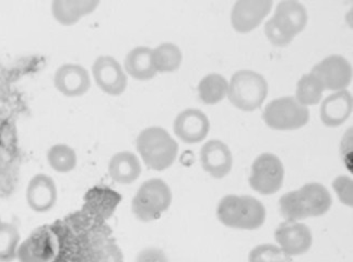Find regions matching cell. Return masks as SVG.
Wrapping results in <instances>:
<instances>
[{"mask_svg": "<svg viewBox=\"0 0 353 262\" xmlns=\"http://www.w3.org/2000/svg\"><path fill=\"white\" fill-rule=\"evenodd\" d=\"M121 196L111 190L93 194L88 213L52 224L59 250L54 262H124V254L106 220Z\"/></svg>", "mask_w": 353, "mask_h": 262, "instance_id": "1", "label": "cell"}, {"mask_svg": "<svg viewBox=\"0 0 353 262\" xmlns=\"http://www.w3.org/2000/svg\"><path fill=\"white\" fill-rule=\"evenodd\" d=\"M332 205L330 190L319 183H305L300 189L283 194L279 200L280 212L287 221L322 216Z\"/></svg>", "mask_w": 353, "mask_h": 262, "instance_id": "2", "label": "cell"}, {"mask_svg": "<svg viewBox=\"0 0 353 262\" xmlns=\"http://www.w3.org/2000/svg\"><path fill=\"white\" fill-rule=\"evenodd\" d=\"M216 216L228 228L253 231L266 221V209L254 196L228 194L220 200Z\"/></svg>", "mask_w": 353, "mask_h": 262, "instance_id": "3", "label": "cell"}, {"mask_svg": "<svg viewBox=\"0 0 353 262\" xmlns=\"http://www.w3.org/2000/svg\"><path fill=\"white\" fill-rule=\"evenodd\" d=\"M136 148L145 165L156 172L171 168L179 155V143L161 127L143 129L138 134Z\"/></svg>", "mask_w": 353, "mask_h": 262, "instance_id": "4", "label": "cell"}, {"mask_svg": "<svg viewBox=\"0 0 353 262\" xmlns=\"http://www.w3.org/2000/svg\"><path fill=\"white\" fill-rule=\"evenodd\" d=\"M172 200L171 188L163 179H149L139 187L132 198V214L140 222H153L169 210Z\"/></svg>", "mask_w": 353, "mask_h": 262, "instance_id": "5", "label": "cell"}, {"mask_svg": "<svg viewBox=\"0 0 353 262\" xmlns=\"http://www.w3.org/2000/svg\"><path fill=\"white\" fill-rule=\"evenodd\" d=\"M268 94L266 79L253 70H240L229 82L228 99L235 108L245 112L259 110Z\"/></svg>", "mask_w": 353, "mask_h": 262, "instance_id": "6", "label": "cell"}, {"mask_svg": "<svg viewBox=\"0 0 353 262\" xmlns=\"http://www.w3.org/2000/svg\"><path fill=\"white\" fill-rule=\"evenodd\" d=\"M263 118L270 128L295 130L309 123L310 110L295 100L294 97H283L266 105Z\"/></svg>", "mask_w": 353, "mask_h": 262, "instance_id": "7", "label": "cell"}, {"mask_svg": "<svg viewBox=\"0 0 353 262\" xmlns=\"http://www.w3.org/2000/svg\"><path fill=\"white\" fill-rule=\"evenodd\" d=\"M285 181V168L277 155L263 153L252 164L250 187L259 194L269 196L279 192Z\"/></svg>", "mask_w": 353, "mask_h": 262, "instance_id": "8", "label": "cell"}, {"mask_svg": "<svg viewBox=\"0 0 353 262\" xmlns=\"http://www.w3.org/2000/svg\"><path fill=\"white\" fill-rule=\"evenodd\" d=\"M59 250V243L52 225L35 228L19 245V262H54Z\"/></svg>", "mask_w": 353, "mask_h": 262, "instance_id": "9", "label": "cell"}, {"mask_svg": "<svg viewBox=\"0 0 353 262\" xmlns=\"http://www.w3.org/2000/svg\"><path fill=\"white\" fill-rule=\"evenodd\" d=\"M94 82L108 95H121L127 88V74L121 63L112 56H100L92 65Z\"/></svg>", "mask_w": 353, "mask_h": 262, "instance_id": "10", "label": "cell"}, {"mask_svg": "<svg viewBox=\"0 0 353 262\" xmlns=\"http://www.w3.org/2000/svg\"><path fill=\"white\" fill-rule=\"evenodd\" d=\"M311 72L322 81L325 90L328 91H343L352 81V67L340 55L328 56L314 66Z\"/></svg>", "mask_w": 353, "mask_h": 262, "instance_id": "11", "label": "cell"}, {"mask_svg": "<svg viewBox=\"0 0 353 262\" xmlns=\"http://www.w3.org/2000/svg\"><path fill=\"white\" fill-rule=\"evenodd\" d=\"M278 246L291 258L309 252L313 244V235L309 226L299 221H285L274 232Z\"/></svg>", "mask_w": 353, "mask_h": 262, "instance_id": "12", "label": "cell"}, {"mask_svg": "<svg viewBox=\"0 0 353 262\" xmlns=\"http://www.w3.org/2000/svg\"><path fill=\"white\" fill-rule=\"evenodd\" d=\"M19 155L8 123L0 118V194H8L18 174Z\"/></svg>", "mask_w": 353, "mask_h": 262, "instance_id": "13", "label": "cell"}, {"mask_svg": "<svg viewBox=\"0 0 353 262\" xmlns=\"http://www.w3.org/2000/svg\"><path fill=\"white\" fill-rule=\"evenodd\" d=\"M26 199L32 211L48 212L55 207L59 199V189L55 181L46 174L33 176L28 183Z\"/></svg>", "mask_w": 353, "mask_h": 262, "instance_id": "14", "label": "cell"}, {"mask_svg": "<svg viewBox=\"0 0 353 262\" xmlns=\"http://www.w3.org/2000/svg\"><path fill=\"white\" fill-rule=\"evenodd\" d=\"M173 129L177 138L184 143H199L208 136L210 121L201 110L188 108L176 116Z\"/></svg>", "mask_w": 353, "mask_h": 262, "instance_id": "15", "label": "cell"}, {"mask_svg": "<svg viewBox=\"0 0 353 262\" xmlns=\"http://www.w3.org/2000/svg\"><path fill=\"white\" fill-rule=\"evenodd\" d=\"M56 90L67 97H79L91 88V77L83 66L65 63L54 74Z\"/></svg>", "mask_w": 353, "mask_h": 262, "instance_id": "16", "label": "cell"}, {"mask_svg": "<svg viewBox=\"0 0 353 262\" xmlns=\"http://www.w3.org/2000/svg\"><path fill=\"white\" fill-rule=\"evenodd\" d=\"M272 8V1L269 0H241L233 6L231 22L233 28L240 33H248L255 30Z\"/></svg>", "mask_w": 353, "mask_h": 262, "instance_id": "17", "label": "cell"}, {"mask_svg": "<svg viewBox=\"0 0 353 262\" xmlns=\"http://www.w3.org/2000/svg\"><path fill=\"white\" fill-rule=\"evenodd\" d=\"M199 157L201 168L214 179H223L232 170V153L221 140L212 139L206 142L201 148Z\"/></svg>", "mask_w": 353, "mask_h": 262, "instance_id": "18", "label": "cell"}, {"mask_svg": "<svg viewBox=\"0 0 353 262\" xmlns=\"http://www.w3.org/2000/svg\"><path fill=\"white\" fill-rule=\"evenodd\" d=\"M352 108V94L348 90L335 92L323 101L321 119L325 126H340L350 117Z\"/></svg>", "mask_w": 353, "mask_h": 262, "instance_id": "19", "label": "cell"}, {"mask_svg": "<svg viewBox=\"0 0 353 262\" xmlns=\"http://www.w3.org/2000/svg\"><path fill=\"white\" fill-rule=\"evenodd\" d=\"M108 170V175L115 183L130 185L139 179L143 168L137 155L130 151H121L111 157Z\"/></svg>", "mask_w": 353, "mask_h": 262, "instance_id": "20", "label": "cell"}, {"mask_svg": "<svg viewBox=\"0 0 353 262\" xmlns=\"http://www.w3.org/2000/svg\"><path fill=\"white\" fill-rule=\"evenodd\" d=\"M274 18L277 19L279 23L294 37L305 29L309 20L305 7L294 0H285L278 3Z\"/></svg>", "mask_w": 353, "mask_h": 262, "instance_id": "21", "label": "cell"}, {"mask_svg": "<svg viewBox=\"0 0 353 262\" xmlns=\"http://www.w3.org/2000/svg\"><path fill=\"white\" fill-rule=\"evenodd\" d=\"M125 72L139 81H149L157 74L153 66L152 50L147 46H137L125 58Z\"/></svg>", "mask_w": 353, "mask_h": 262, "instance_id": "22", "label": "cell"}, {"mask_svg": "<svg viewBox=\"0 0 353 262\" xmlns=\"http://www.w3.org/2000/svg\"><path fill=\"white\" fill-rule=\"evenodd\" d=\"M99 5V1H54L52 13L59 23L74 26L81 20L82 17L94 12Z\"/></svg>", "mask_w": 353, "mask_h": 262, "instance_id": "23", "label": "cell"}, {"mask_svg": "<svg viewBox=\"0 0 353 262\" xmlns=\"http://www.w3.org/2000/svg\"><path fill=\"white\" fill-rule=\"evenodd\" d=\"M152 61L157 74H171L182 65V50L173 43H162L153 48Z\"/></svg>", "mask_w": 353, "mask_h": 262, "instance_id": "24", "label": "cell"}, {"mask_svg": "<svg viewBox=\"0 0 353 262\" xmlns=\"http://www.w3.org/2000/svg\"><path fill=\"white\" fill-rule=\"evenodd\" d=\"M229 82L219 74H207L198 84V94L205 104H216L227 97Z\"/></svg>", "mask_w": 353, "mask_h": 262, "instance_id": "25", "label": "cell"}, {"mask_svg": "<svg viewBox=\"0 0 353 262\" xmlns=\"http://www.w3.org/2000/svg\"><path fill=\"white\" fill-rule=\"evenodd\" d=\"M46 160L52 170L57 173H69L77 168L78 157L74 148L67 144H55L48 149Z\"/></svg>", "mask_w": 353, "mask_h": 262, "instance_id": "26", "label": "cell"}, {"mask_svg": "<svg viewBox=\"0 0 353 262\" xmlns=\"http://www.w3.org/2000/svg\"><path fill=\"white\" fill-rule=\"evenodd\" d=\"M324 91L325 88L322 81L315 74L310 72L304 74L299 80L295 92V100L306 108L311 105H316L322 100Z\"/></svg>", "mask_w": 353, "mask_h": 262, "instance_id": "27", "label": "cell"}, {"mask_svg": "<svg viewBox=\"0 0 353 262\" xmlns=\"http://www.w3.org/2000/svg\"><path fill=\"white\" fill-rule=\"evenodd\" d=\"M21 236L18 228L11 223H0V262L17 260Z\"/></svg>", "mask_w": 353, "mask_h": 262, "instance_id": "28", "label": "cell"}, {"mask_svg": "<svg viewBox=\"0 0 353 262\" xmlns=\"http://www.w3.org/2000/svg\"><path fill=\"white\" fill-rule=\"evenodd\" d=\"M248 262H293L279 246L261 244L254 247L248 254Z\"/></svg>", "mask_w": 353, "mask_h": 262, "instance_id": "29", "label": "cell"}, {"mask_svg": "<svg viewBox=\"0 0 353 262\" xmlns=\"http://www.w3.org/2000/svg\"><path fill=\"white\" fill-rule=\"evenodd\" d=\"M265 34H266L269 42L278 48L288 46L294 39V37H292L274 17L269 19L265 24Z\"/></svg>", "mask_w": 353, "mask_h": 262, "instance_id": "30", "label": "cell"}, {"mask_svg": "<svg viewBox=\"0 0 353 262\" xmlns=\"http://www.w3.org/2000/svg\"><path fill=\"white\" fill-rule=\"evenodd\" d=\"M332 188L337 194L340 202L347 207L353 205V181L347 175L337 176L332 181Z\"/></svg>", "mask_w": 353, "mask_h": 262, "instance_id": "31", "label": "cell"}, {"mask_svg": "<svg viewBox=\"0 0 353 262\" xmlns=\"http://www.w3.org/2000/svg\"><path fill=\"white\" fill-rule=\"evenodd\" d=\"M134 262H170V259L162 249L151 246L140 250Z\"/></svg>", "mask_w": 353, "mask_h": 262, "instance_id": "32", "label": "cell"}, {"mask_svg": "<svg viewBox=\"0 0 353 262\" xmlns=\"http://www.w3.org/2000/svg\"><path fill=\"white\" fill-rule=\"evenodd\" d=\"M340 154L348 170H352V128L345 131L340 143Z\"/></svg>", "mask_w": 353, "mask_h": 262, "instance_id": "33", "label": "cell"}, {"mask_svg": "<svg viewBox=\"0 0 353 262\" xmlns=\"http://www.w3.org/2000/svg\"><path fill=\"white\" fill-rule=\"evenodd\" d=\"M0 223H1V218H0Z\"/></svg>", "mask_w": 353, "mask_h": 262, "instance_id": "34", "label": "cell"}]
</instances>
